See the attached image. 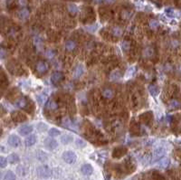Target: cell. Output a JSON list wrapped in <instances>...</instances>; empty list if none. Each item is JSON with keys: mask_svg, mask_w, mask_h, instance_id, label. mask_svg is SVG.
<instances>
[{"mask_svg": "<svg viewBox=\"0 0 181 180\" xmlns=\"http://www.w3.org/2000/svg\"><path fill=\"white\" fill-rule=\"evenodd\" d=\"M7 68L13 74H16V75H21L23 74V72H24L23 67L19 64L18 62H16L15 60H11L8 62Z\"/></svg>", "mask_w": 181, "mask_h": 180, "instance_id": "1", "label": "cell"}, {"mask_svg": "<svg viewBox=\"0 0 181 180\" xmlns=\"http://www.w3.org/2000/svg\"><path fill=\"white\" fill-rule=\"evenodd\" d=\"M36 173L38 177H40L42 178H48L52 176V169L48 166L44 165L37 167Z\"/></svg>", "mask_w": 181, "mask_h": 180, "instance_id": "2", "label": "cell"}, {"mask_svg": "<svg viewBox=\"0 0 181 180\" xmlns=\"http://www.w3.org/2000/svg\"><path fill=\"white\" fill-rule=\"evenodd\" d=\"M15 107L24 109V111H30V109H29L30 101H28L26 98H25V97H22V98L17 99V100L15 101Z\"/></svg>", "mask_w": 181, "mask_h": 180, "instance_id": "3", "label": "cell"}, {"mask_svg": "<svg viewBox=\"0 0 181 180\" xmlns=\"http://www.w3.org/2000/svg\"><path fill=\"white\" fill-rule=\"evenodd\" d=\"M63 159H64V162H66L67 164H73L76 161L77 156H76V154L73 151H70V150H68V151L64 152Z\"/></svg>", "mask_w": 181, "mask_h": 180, "instance_id": "4", "label": "cell"}, {"mask_svg": "<svg viewBox=\"0 0 181 180\" xmlns=\"http://www.w3.org/2000/svg\"><path fill=\"white\" fill-rule=\"evenodd\" d=\"M36 72L39 74H41V75L42 74H44V73H46L48 72L49 64L45 61L41 60V61L37 62L36 65Z\"/></svg>", "mask_w": 181, "mask_h": 180, "instance_id": "5", "label": "cell"}, {"mask_svg": "<svg viewBox=\"0 0 181 180\" xmlns=\"http://www.w3.org/2000/svg\"><path fill=\"white\" fill-rule=\"evenodd\" d=\"M128 152V149L126 147H123V146H120V147H117L113 149L112 151V156L114 159H121L122 156H124Z\"/></svg>", "mask_w": 181, "mask_h": 180, "instance_id": "6", "label": "cell"}, {"mask_svg": "<svg viewBox=\"0 0 181 180\" xmlns=\"http://www.w3.org/2000/svg\"><path fill=\"white\" fill-rule=\"evenodd\" d=\"M64 79V74L62 72H60V71H57V72H54L52 74V77H51V82H52L53 84L57 85V84H59V83H61L62 82H63Z\"/></svg>", "mask_w": 181, "mask_h": 180, "instance_id": "7", "label": "cell"}, {"mask_svg": "<svg viewBox=\"0 0 181 180\" xmlns=\"http://www.w3.org/2000/svg\"><path fill=\"white\" fill-rule=\"evenodd\" d=\"M11 118H12V120L15 121V122H23V121H25L27 120L26 115L18 111H13L11 113Z\"/></svg>", "mask_w": 181, "mask_h": 180, "instance_id": "8", "label": "cell"}, {"mask_svg": "<svg viewBox=\"0 0 181 180\" xmlns=\"http://www.w3.org/2000/svg\"><path fill=\"white\" fill-rule=\"evenodd\" d=\"M44 146L50 150H54L58 147V142L53 138H47L44 139Z\"/></svg>", "mask_w": 181, "mask_h": 180, "instance_id": "9", "label": "cell"}, {"mask_svg": "<svg viewBox=\"0 0 181 180\" xmlns=\"http://www.w3.org/2000/svg\"><path fill=\"white\" fill-rule=\"evenodd\" d=\"M7 142L9 144V146H11L12 148H17L21 145V139L16 135H10Z\"/></svg>", "mask_w": 181, "mask_h": 180, "instance_id": "10", "label": "cell"}, {"mask_svg": "<svg viewBox=\"0 0 181 180\" xmlns=\"http://www.w3.org/2000/svg\"><path fill=\"white\" fill-rule=\"evenodd\" d=\"M164 155H165V149L163 148H157L154 149L153 154H152V160L153 161H158V159H160L163 158Z\"/></svg>", "mask_w": 181, "mask_h": 180, "instance_id": "11", "label": "cell"}, {"mask_svg": "<svg viewBox=\"0 0 181 180\" xmlns=\"http://www.w3.org/2000/svg\"><path fill=\"white\" fill-rule=\"evenodd\" d=\"M101 95L103 98L107 99V100H111L115 96V91H113L110 87H104L101 91Z\"/></svg>", "mask_w": 181, "mask_h": 180, "instance_id": "12", "label": "cell"}, {"mask_svg": "<svg viewBox=\"0 0 181 180\" xmlns=\"http://www.w3.org/2000/svg\"><path fill=\"white\" fill-rule=\"evenodd\" d=\"M139 120L141 122H143L145 124H149L151 122V120H153V114H152L151 111L144 112L139 116Z\"/></svg>", "mask_w": 181, "mask_h": 180, "instance_id": "13", "label": "cell"}, {"mask_svg": "<svg viewBox=\"0 0 181 180\" xmlns=\"http://www.w3.org/2000/svg\"><path fill=\"white\" fill-rule=\"evenodd\" d=\"M142 55L144 58H147V59H149V58H152L155 55V50L153 47L151 46H147L145 47L142 51Z\"/></svg>", "mask_w": 181, "mask_h": 180, "instance_id": "14", "label": "cell"}, {"mask_svg": "<svg viewBox=\"0 0 181 180\" xmlns=\"http://www.w3.org/2000/svg\"><path fill=\"white\" fill-rule=\"evenodd\" d=\"M64 47H65V50L68 51V52H73L77 48V44L74 40L70 39V40H67V41L65 42Z\"/></svg>", "mask_w": 181, "mask_h": 180, "instance_id": "15", "label": "cell"}, {"mask_svg": "<svg viewBox=\"0 0 181 180\" xmlns=\"http://www.w3.org/2000/svg\"><path fill=\"white\" fill-rule=\"evenodd\" d=\"M19 34H20L19 29L16 26H12L10 27L9 30L7 31V36L12 39H15L19 36Z\"/></svg>", "mask_w": 181, "mask_h": 180, "instance_id": "16", "label": "cell"}, {"mask_svg": "<svg viewBox=\"0 0 181 180\" xmlns=\"http://www.w3.org/2000/svg\"><path fill=\"white\" fill-rule=\"evenodd\" d=\"M58 106H59L58 103L56 102L55 100H53V99H50L45 103V108L49 109V111H55V109H58Z\"/></svg>", "mask_w": 181, "mask_h": 180, "instance_id": "17", "label": "cell"}, {"mask_svg": "<svg viewBox=\"0 0 181 180\" xmlns=\"http://www.w3.org/2000/svg\"><path fill=\"white\" fill-rule=\"evenodd\" d=\"M19 133L21 135L23 136H25V135H28L30 134V133L33 131V126L31 125H23L22 127H20L19 129Z\"/></svg>", "mask_w": 181, "mask_h": 180, "instance_id": "18", "label": "cell"}, {"mask_svg": "<svg viewBox=\"0 0 181 180\" xmlns=\"http://www.w3.org/2000/svg\"><path fill=\"white\" fill-rule=\"evenodd\" d=\"M81 171L84 176H90L92 175L93 172V168L90 164H84L81 167Z\"/></svg>", "mask_w": 181, "mask_h": 180, "instance_id": "19", "label": "cell"}, {"mask_svg": "<svg viewBox=\"0 0 181 180\" xmlns=\"http://www.w3.org/2000/svg\"><path fill=\"white\" fill-rule=\"evenodd\" d=\"M29 14H30L29 9H27L26 7H22V9H20V10L18 11L17 16L19 17L20 19L24 20V19H26L27 17L29 16Z\"/></svg>", "mask_w": 181, "mask_h": 180, "instance_id": "20", "label": "cell"}, {"mask_svg": "<svg viewBox=\"0 0 181 180\" xmlns=\"http://www.w3.org/2000/svg\"><path fill=\"white\" fill-rule=\"evenodd\" d=\"M110 34H111L112 36L119 38V37H121V36H122L123 31H122V29H121L120 26H114V27H112V28H111V30Z\"/></svg>", "mask_w": 181, "mask_h": 180, "instance_id": "21", "label": "cell"}, {"mask_svg": "<svg viewBox=\"0 0 181 180\" xmlns=\"http://www.w3.org/2000/svg\"><path fill=\"white\" fill-rule=\"evenodd\" d=\"M36 137L35 135H30L25 139V145L26 147H32L36 144Z\"/></svg>", "mask_w": 181, "mask_h": 180, "instance_id": "22", "label": "cell"}, {"mask_svg": "<svg viewBox=\"0 0 181 180\" xmlns=\"http://www.w3.org/2000/svg\"><path fill=\"white\" fill-rule=\"evenodd\" d=\"M169 163H170V161H169L168 159H167V158H161L160 159H158V167H160V168H167L169 166Z\"/></svg>", "mask_w": 181, "mask_h": 180, "instance_id": "23", "label": "cell"}, {"mask_svg": "<svg viewBox=\"0 0 181 180\" xmlns=\"http://www.w3.org/2000/svg\"><path fill=\"white\" fill-rule=\"evenodd\" d=\"M7 161L9 162L10 164H17L18 162L20 161L19 156L17 154H15V153L10 154L8 156V158H7Z\"/></svg>", "mask_w": 181, "mask_h": 180, "instance_id": "24", "label": "cell"}, {"mask_svg": "<svg viewBox=\"0 0 181 180\" xmlns=\"http://www.w3.org/2000/svg\"><path fill=\"white\" fill-rule=\"evenodd\" d=\"M180 107V102L177 99H172L168 102V108L170 109H178Z\"/></svg>", "mask_w": 181, "mask_h": 180, "instance_id": "25", "label": "cell"}, {"mask_svg": "<svg viewBox=\"0 0 181 180\" xmlns=\"http://www.w3.org/2000/svg\"><path fill=\"white\" fill-rule=\"evenodd\" d=\"M122 76V73L121 72V70H119V69H116L114 70L113 72H111V75H110V78L113 81H116V80H119V79H121Z\"/></svg>", "mask_w": 181, "mask_h": 180, "instance_id": "26", "label": "cell"}, {"mask_svg": "<svg viewBox=\"0 0 181 180\" xmlns=\"http://www.w3.org/2000/svg\"><path fill=\"white\" fill-rule=\"evenodd\" d=\"M67 9H68V12H69V14H70L71 15H73V16H74V15L78 13V7H76V5H74V4H70V5H68Z\"/></svg>", "mask_w": 181, "mask_h": 180, "instance_id": "27", "label": "cell"}, {"mask_svg": "<svg viewBox=\"0 0 181 180\" xmlns=\"http://www.w3.org/2000/svg\"><path fill=\"white\" fill-rule=\"evenodd\" d=\"M82 73H83L82 65L78 64L75 67V69H74V72H73V76H74V78H79V77H81V75L82 74Z\"/></svg>", "mask_w": 181, "mask_h": 180, "instance_id": "28", "label": "cell"}, {"mask_svg": "<svg viewBox=\"0 0 181 180\" xmlns=\"http://www.w3.org/2000/svg\"><path fill=\"white\" fill-rule=\"evenodd\" d=\"M149 91L153 97H156L158 93H160V90H158V88L155 84H150L149 86Z\"/></svg>", "mask_w": 181, "mask_h": 180, "instance_id": "29", "label": "cell"}, {"mask_svg": "<svg viewBox=\"0 0 181 180\" xmlns=\"http://www.w3.org/2000/svg\"><path fill=\"white\" fill-rule=\"evenodd\" d=\"M16 172H17V174L21 177L25 176L27 174V168L25 166H19V167H17V168H16Z\"/></svg>", "mask_w": 181, "mask_h": 180, "instance_id": "30", "label": "cell"}, {"mask_svg": "<svg viewBox=\"0 0 181 180\" xmlns=\"http://www.w3.org/2000/svg\"><path fill=\"white\" fill-rule=\"evenodd\" d=\"M61 141L63 144H69L72 141V137L69 134H65L61 138Z\"/></svg>", "mask_w": 181, "mask_h": 180, "instance_id": "31", "label": "cell"}, {"mask_svg": "<svg viewBox=\"0 0 181 180\" xmlns=\"http://www.w3.org/2000/svg\"><path fill=\"white\" fill-rule=\"evenodd\" d=\"M121 47H122L124 52H128L129 50L131 49V42H129V41H128V40H125V41L122 42Z\"/></svg>", "mask_w": 181, "mask_h": 180, "instance_id": "32", "label": "cell"}, {"mask_svg": "<svg viewBox=\"0 0 181 180\" xmlns=\"http://www.w3.org/2000/svg\"><path fill=\"white\" fill-rule=\"evenodd\" d=\"M149 26L151 29H153V30H155V29L158 28V26H160V22H158V20L156 19H151L149 23Z\"/></svg>", "mask_w": 181, "mask_h": 180, "instance_id": "33", "label": "cell"}, {"mask_svg": "<svg viewBox=\"0 0 181 180\" xmlns=\"http://www.w3.org/2000/svg\"><path fill=\"white\" fill-rule=\"evenodd\" d=\"M131 132L132 133L134 136L138 135L139 133V126L138 124H136V123H134L133 125H131Z\"/></svg>", "mask_w": 181, "mask_h": 180, "instance_id": "34", "label": "cell"}, {"mask_svg": "<svg viewBox=\"0 0 181 180\" xmlns=\"http://www.w3.org/2000/svg\"><path fill=\"white\" fill-rule=\"evenodd\" d=\"M48 133H49V135L51 136V137H57V136H59L60 134H61V132H60V130H57V129H55V128H52V129H51L49 131H48Z\"/></svg>", "mask_w": 181, "mask_h": 180, "instance_id": "35", "label": "cell"}, {"mask_svg": "<svg viewBox=\"0 0 181 180\" xmlns=\"http://www.w3.org/2000/svg\"><path fill=\"white\" fill-rule=\"evenodd\" d=\"M34 44H35L36 47H37V49H42L43 47V41L41 38L39 37H36L34 39Z\"/></svg>", "mask_w": 181, "mask_h": 180, "instance_id": "36", "label": "cell"}, {"mask_svg": "<svg viewBox=\"0 0 181 180\" xmlns=\"http://www.w3.org/2000/svg\"><path fill=\"white\" fill-rule=\"evenodd\" d=\"M55 55V52L53 49H48L45 51V56H46L48 59H53Z\"/></svg>", "mask_w": 181, "mask_h": 180, "instance_id": "37", "label": "cell"}, {"mask_svg": "<svg viewBox=\"0 0 181 180\" xmlns=\"http://www.w3.org/2000/svg\"><path fill=\"white\" fill-rule=\"evenodd\" d=\"M131 11H128V10H124L122 11V13H121V17L123 19H125V20H128L131 18Z\"/></svg>", "mask_w": 181, "mask_h": 180, "instance_id": "38", "label": "cell"}, {"mask_svg": "<svg viewBox=\"0 0 181 180\" xmlns=\"http://www.w3.org/2000/svg\"><path fill=\"white\" fill-rule=\"evenodd\" d=\"M5 180H15V175L14 174V172L9 170L7 172V174H5Z\"/></svg>", "mask_w": 181, "mask_h": 180, "instance_id": "39", "label": "cell"}, {"mask_svg": "<svg viewBox=\"0 0 181 180\" xmlns=\"http://www.w3.org/2000/svg\"><path fill=\"white\" fill-rule=\"evenodd\" d=\"M75 144L77 145L79 148H84L86 146V142L84 141L83 139H82V138H77L75 140Z\"/></svg>", "mask_w": 181, "mask_h": 180, "instance_id": "40", "label": "cell"}, {"mask_svg": "<svg viewBox=\"0 0 181 180\" xmlns=\"http://www.w3.org/2000/svg\"><path fill=\"white\" fill-rule=\"evenodd\" d=\"M152 179L153 180H166V178L162 175H160V174H158L157 172L153 173V175H152Z\"/></svg>", "mask_w": 181, "mask_h": 180, "instance_id": "41", "label": "cell"}, {"mask_svg": "<svg viewBox=\"0 0 181 180\" xmlns=\"http://www.w3.org/2000/svg\"><path fill=\"white\" fill-rule=\"evenodd\" d=\"M37 159L40 161H44V160L47 159V155L45 153H44V152H42V151H40V152H38V154H37Z\"/></svg>", "mask_w": 181, "mask_h": 180, "instance_id": "42", "label": "cell"}, {"mask_svg": "<svg viewBox=\"0 0 181 180\" xmlns=\"http://www.w3.org/2000/svg\"><path fill=\"white\" fill-rule=\"evenodd\" d=\"M7 165V159L4 156H0V168H4Z\"/></svg>", "mask_w": 181, "mask_h": 180, "instance_id": "43", "label": "cell"}, {"mask_svg": "<svg viewBox=\"0 0 181 180\" xmlns=\"http://www.w3.org/2000/svg\"><path fill=\"white\" fill-rule=\"evenodd\" d=\"M7 54V51L3 46H0V58H5Z\"/></svg>", "mask_w": 181, "mask_h": 180, "instance_id": "44", "label": "cell"}, {"mask_svg": "<svg viewBox=\"0 0 181 180\" xmlns=\"http://www.w3.org/2000/svg\"><path fill=\"white\" fill-rule=\"evenodd\" d=\"M166 14L169 17H174L175 15H176V13H175L174 9H172V8H167L166 9Z\"/></svg>", "mask_w": 181, "mask_h": 180, "instance_id": "45", "label": "cell"}, {"mask_svg": "<svg viewBox=\"0 0 181 180\" xmlns=\"http://www.w3.org/2000/svg\"><path fill=\"white\" fill-rule=\"evenodd\" d=\"M16 2L21 7H25L28 5V0H16Z\"/></svg>", "mask_w": 181, "mask_h": 180, "instance_id": "46", "label": "cell"}, {"mask_svg": "<svg viewBox=\"0 0 181 180\" xmlns=\"http://www.w3.org/2000/svg\"><path fill=\"white\" fill-rule=\"evenodd\" d=\"M115 0H94L95 3H112Z\"/></svg>", "mask_w": 181, "mask_h": 180, "instance_id": "47", "label": "cell"}, {"mask_svg": "<svg viewBox=\"0 0 181 180\" xmlns=\"http://www.w3.org/2000/svg\"><path fill=\"white\" fill-rule=\"evenodd\" d=\"M1 177H2V173L0 172V179H1Z\"/></svg>", "mask_w": 181, "mask_h": 180, "instance_id": "48", "label": "cell"}]
</instances>
